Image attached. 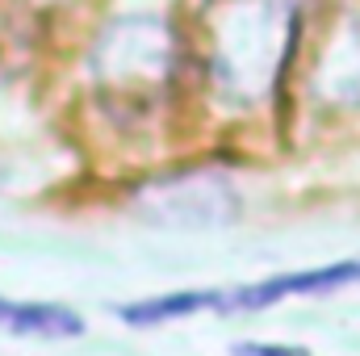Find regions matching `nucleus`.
<instances>
[{"label": "nucleus", "instance_id": "f257e3e1", "mask_svg": "<svg viewBox=\"0 0 360 356\" xmlns=\"http://www.w3.org/2000/svg\"><path fill=\"white\" fill-rule=\"evenodd\" d=\"M297 42L293 0H235L214 21L210 72L231 101H264Z\"/></svg>", "mask_w": 360, "mask_h": 356}, {"label": "nucleus", "instance_id": "f03ea898", "mask_svg": "<svg viewBox=\"0 0 360 356\" xmlns=\"http://www.w3.org/2000/svg\"><path fill=\"white\" fill-rule=\"evenodd\" d=\"M92 72L109 92L151 96L176 72V42L155 17H122L101 34L92 51Z\"/></svg>", "mask_w": 360, "mask_h": 356}, {"label": "nucleus", "instance_id": "7ed1b4c3", "mask_svg": "<svg viewBox=\"0 0 360 356\" xmlns=\"http://www.w3.org/2000/svg\"><path fill=\"white\" fill-rule=\"evenodd\" d=\"M134 210L151 227L168 231H214L239 218L235 184L214 168H184L160 180H147L134 193Z\"/></svg>", "mask_w": 360, "mask_h": 356}, {"label": "nucleus", "instance_id": "20e7f679", "mask_svg": "<svg viewBox=\"0 0 360 356\" xmlns=\"http://www.w3.org/2000/svg\"><path fill=\"white\" fill-rule=\"evenodd\" d=\"M344 285H360V260H340V265L327 268L269 276V281L243 285V289H218V310H264V306L281 302V298H293V293H335Z\"/></svg>", "mask_w": 360, "mask_h": 356}, {"label": "nucleus", "instance_id": "39448f33", "mask_svg": "<svg viewBox=\"0 0 360 356\" xmlns=\"http://www.w3.org/2000/svg\"><path fill=\"white\" fill-rule=\"evenodd\" d=\"M0 327L13 336H34V340H72L84 331V319L68 306H55V302L0 298Z\"/></svg>", "mask_w": 360, "mask_h": 356}, {"label": "nucleus", "instance_id": "423d86ee", "mask_svg": "<svg viewBox=\"0 0 360 356\" xmlns=\"http://www.w3.org/2000/svg\"><path fill=\"white\" fill-rule=\"evenodd\" d=\"M323 89L335 101H360V34H348L340 42V59H327L323 72Z\"/></svg>", "mask_w": 360, "mask_h": 356}, {"label": "nucleus", "instance_id": "0eeeda50", "mask_svg": "<svg viewBox=\"0 0 360 356\" xmlns=\"http://www.w3.org/2000/svg\"><path fill=\"white\" fill-rule=\"evenodd\" d=\"M231 356H310V352L293 348V344H235Z\"/></svg>", "mask_w": 360, "mask_h": 356}]
</instances>
